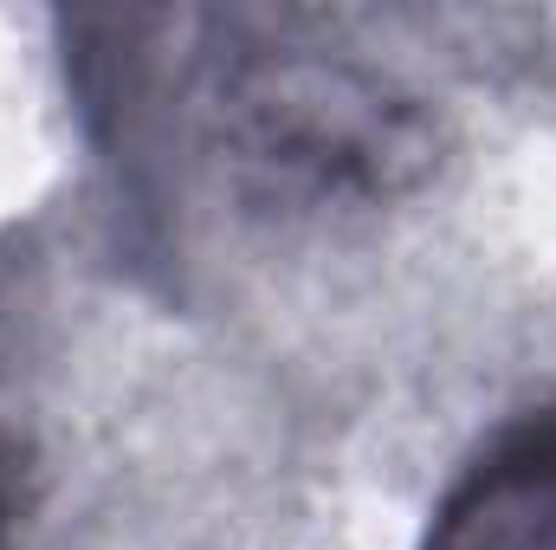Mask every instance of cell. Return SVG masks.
Returning a JSON list of instances; mask_svg holds the SVG:
<instances>
[{"label": "cell", "mask_w": 556, "mask_h": 550, "mask_svg": "<svg viewBox=\"0 0 556 550\" xmlns=\"http://www.w3.org/2000/svg\"><path fill=\"white\" fill-rule=\"evenodd\" d=\"M7 525H13V460L0 447V550H7Z\"/></svg>", "instance_id": "3957f363"}, {"label": "cell", "mask_w": 556, "mask_h": 550, "mask_svg": "<svg viewBox=\"0 0 556 550\" xmlns=\"http://www.w3.org/2000/svg\"><path fill=\"white\" fill-rule=\"evenodd\" d=\"M207 149L247 214L350 221L433 175L440 124L427 98L356 52L253 39L207 78Z\"/></svg>", "instance_id": "6da1fadb"}, {"label": "cell", "mask_w": 556, "mask_h": 550, "mask_svg": "<svg viewBox=\"0 0 556 550\" xmlns=\"http://www.w3.org/2000/svg\"><path fill=\"white\" fill-rule=\"evenodd\" d=\"M420 550H556V409L498 427L459 466Z\"/></svg>", "instance_id": "7a4b0ae2"}]
</instances>
